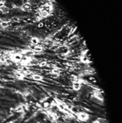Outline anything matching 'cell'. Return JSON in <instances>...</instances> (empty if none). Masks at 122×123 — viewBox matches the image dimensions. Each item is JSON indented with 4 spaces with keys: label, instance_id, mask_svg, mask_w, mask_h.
Segmentation results:
<instances>
[{
    "label": "cell",
    "instance_id": "6da1fadb",
    "mask_svg": "<svg viewBox=\"0 0 122 123\" xmlns=\"http://www.w3.org/2000/svg\"><path fill=\"white\" fill-rule=\"evenodd\" d=\"M54 4L52 1H47L44 3L37 10L36 19H37V21H40L50 17L54 12Z\"/></svg>",
    "mask_w": 122,
    "mask_h": 123
},
{
    "label": "cell",
    "instance_id": "7a4b0ae2",
    "mask_svg": "<svg viewBox=\"0 0 122 123\" xmlns=\"http://www.w3.org/2000/svg\"><path fill=\"white\" fill-rule=\"evenodd\" d=\"M23 57L24 56L22 55V53H20V52H14V53H12L9 55L11 61L14 63H20Z\"/></svg>",
    "mask_w": 122,
    "mask_h": 123
},
{
    "label": "cell",
    "instance_id": "3957f363",
    "mask_svg": "<svg viewBox=\"0 0 122 123\" xmlns=\"http://www.w3.org/2000/svg\"><path fill=\"white\" fill-rule=\"evenodd\" d=\"M76 117L78 118V120H79L80 121L82 122H86L89 120L90 118V115L84 112H78L76 113Z\"/></svg>",
    "mask_w": 122,
    "mask_h": 123
},
{
    "label": "cell",
    "instance_id": "277c9868",
    "mask_svg": "<svg viewBox=\"0 0 122 123\" xmlns=\"http://www.w3.org/2000/svg\"><path fill=\"white\" fill-rule=\"evenodd\" d=\"M29 42H30V45H40L41 43L40 39L35 36L32 37L29 40Z\"/></svg>",
    "mask_w": 122,
    "mask_h": 123
},
{
    "label": "cell",
    "instance_id": "5b68a950",
    "mask_svg": "<svg viewBox=\"0 0 122 123\" xmlns=\"http://www.w3.org/2000/svg\"><path fill=\"white\" fill-rule=\"evenodd\" d=\"M8 10V7L6 5L5 0H0V12H6Z\"/></svg>",
    "mask_w": 122,
    "mask_h": 123
},
{
    "label": "cell",
    "instance_id": "8992f818",
    "mask_svg": "<svg viewBox=\"0 0 122 123\" xmlns=\"http://www.w3.org/2000/svg\"><path fill=\"white\" fill-rule=\"evenodd\" d=\"M32 79L33 80H35V81H42L43 77L40 75H38V74H34V75H32Z\"/></svg>",
    "mask_w": 122,
    "mask_h": 123
}]
</instances>
